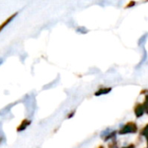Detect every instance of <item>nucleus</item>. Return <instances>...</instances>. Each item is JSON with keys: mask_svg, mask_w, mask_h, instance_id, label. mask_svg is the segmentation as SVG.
<instances>
[{"mask_svg": "<svg viewBox=\"0 0 148 148\" xmlns=\"http://www.w3.org/2000/svg\"><path fill=\"white\" fill-rule=\"evenodd\" d=\"M17 14H18V12L14 13L13 15H11L10 16H9L6 20H4V21L0 24V32H1V31H2V30H3V29H4V28H5V27H6V26H7V25H8V24L16 17V16H17Z\"/></svg>", "mask_w": 148, "mask_h": 148, "instance_id": "obj_1", "label": "nucleus"}, {"mask_svg": "<svg viewBox=\"0 0 148 148\" xmlns=\"http://www.w3.org/2000/svg\"><path fill=\"white\" fill-rule=\"evenodd\" d=\"M30 123H31L30 121H29V120H27V119L23 120V121H22V123L20 124V126L16 128V131H17V132H22V131H23Z\"/></svg>", "mask_w": 148, "mask_h": 148, "instance_id": "obj_2", "label": "nucleus"}, {"mask_svg": "<svg viewBox=\"0 0 148 148\" xmlns=\"http://www.w3.org/2000/svg\"><path fill=\"white\" fill-rule=\"evenodd\" d=\"M2 62H3V60H2V59H0V64L2 63Z\"/></svg>", "mask_w": 148, "mask_h": 148, "instance_id": "obj_3", "label": "nucleus"}]
</instances>
